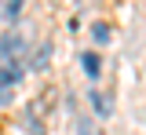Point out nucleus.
<instances>
[{"mask_svg": "<svg viewBox=\"0 0 146 135\" xmlns=\"http://www.w3.org/2000/svg\"><path fill=\"white\" fill-rule=\"evenodd\" d=\"M22 51H26V37H22L18 29H7V33L0 37V58H4V62H18Z\"/></svg>", "mask_w": 146, "mask_h": 135, "instance_id": "obj_1", "label": "nucleus"}, {"mask_svg": "<svg viewBox=\"0 0 146 135\" xmlns=\"http://www.w3.org/2000/svg\"><path fill=\"white\" fill-rule=\"evenodd\" d=\"M91 102H95V113H99V117H110V113H113V99L102 95V91H91Z\"/></svg>", "mask_w": 146, "mask_h": 135, "instance_id": "obj_2", "label": "nucleus"}, {"mask_svg": "<svg viewBox=\"0 0 146 135\" xmlns=\"http://www.w3.org/2000/svg\"><path fill=\"white\" fill-rule=\"evenodd\" d=\"M48 58H51V44H40V48H36V55H33V66H36V69H44V66H48Z\"/></svg>", "mask_w": 146, "mask_h": 135, "instance_id": "obj_3", "label": "nucleus"}, {"mask_svg": "<svg viewBox=\"0 0 146 135\" xmlns=\"http://www.w3.org/2000/svg\"><path fill=\"white\" fill-rule=\"evenodd\" d=\"M77 132H80V135H99V132H95V124L84 120V117H77Z\"/></svg>", "mask_w": 146, "mask_h": 135, "instance_id": "obj_4", "label": "nucleus"}, {"mask_svg": "<svg viewBox=\"0 0 146 135\" xmlns=\"http://www.w3.org/2000/svg\"><path fill=\"white\" fill-rule=\"evenodd\" d=\"M84 69H88L91 77H99V58H95V55H84Z\"/></svg>", "mask_w": 146, "mask_h": 135, "instance_id": "obj_5", "label": "nucleus"}, {"mask_svg": "<svg viewBox=\"0 0 146 135\" xmlns=\"http://www.w3.org/2000/svg\"><path fill=\"white\" fill-rule=\"evenodd\" d=\"M91 33H95V40H99V44H106V40H110V26H95Z\"/></svg>", "mask_w": 146, "mask_h": 135, "instance_id": "obj_6", "label": "nucleus"}]
</instances>
